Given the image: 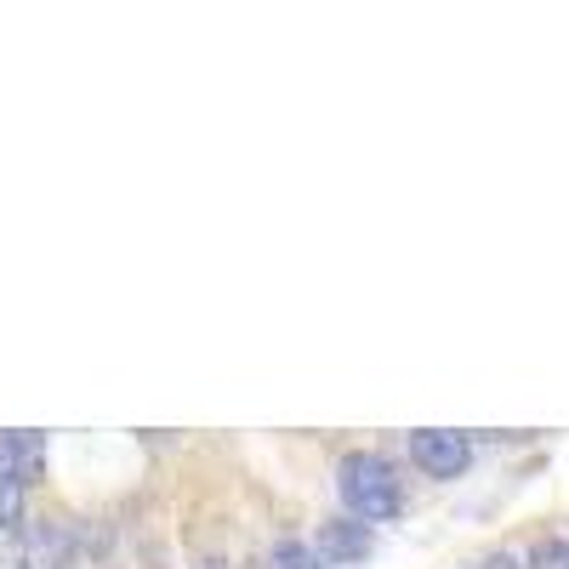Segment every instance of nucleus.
I'll return each mask as SVG.
<instances>
[{
    "instance_id": "nucleus-6",
    "label": "nucleus",
    "mask_w": 569,
    "mask_h": 569,
    "mask_svg": "<svg viewBox=\"0 0 569 569\" xmlns=\"http://www.w3.org/2000/svg\"><path fill=\"white\" fill-rule=\"evenodd\" d=\"M23 525V485L0 472V530H18Z\"/></svg>"
},
{
    "instance_id": "nucleus-5",
    "label": "nucleus",
    "mask_w": 569,
    "mask_h": 569,
    "mask_svg": "<svg viewBox=\"0 0 569 569\" xmlns=\"http://www.w3.org/2000/svg\"><path fill=\"white\" fill-rule=\"evenodd\" d=\"M273 569H330V563L313 552V541H297V536H291V541L273 547Z\"/></svg>"
},
{
    "instance_id": "nucleus-2",
    "label": "nucleus",
    "mask_w": 569,
    "mask_h": 569,
    "mask_svg": "<svg viewBox=\"0 0 569 569\" xmlns=\"http://www.w3.org/2000/svg\"><path fill=\"white\" fill-rule=\"evenodd\" d=\"M410 461L427 472V479H461L472 467V445L456 427H416L410 433Z\"/></svg>"
},
{
    "instance_id": "nucleus-3",
    "label": "nucleus",
    "mask_w": 569,
    "mask_h": 569,
    "mask_svg": "<svg viewBox=\"0 0 569 569\" xmlns=\"http://www.w3.org/2000/svg\"><path fill=\"white\" fill-rule=\"evenodd\" d=\"M46 467V439L40 433H0V472L18 485H34Z\"/></svg>"
},
{
    "instance_id": "nucleus-1",
    "label": "nucleus",
    "mask_w": 569,
    "mask_h": 569,
    "mask_svg": "<svg viewBox=\"0 0 569 569\" xmlns=\"http://www.w3.org/2000/svg\"><path fill=\"white\" fill-rule=\"evenodd\" d=\"M337 490H342V507L353 518H393L399 512V472L382 461V456H370V450H353L342 456L337 467Z\"/></svg>"
},
{
    "instance_id": "nucleus-4",
    "label": "nucleus",
    "mask_w": 569,
    "mask_h": 569,
    "mask_svg": "<svg viewBox=\"0 0 569 569\" xmlns=\"http://www.w3.org/2000/svg\"><path fill=\"white\" fill-rule=\"evenodd\" d=\"M313 552H319L325 563H365V558L376 552V536H370L365 525H325L319 541H313Z\"/></svg>"
},
{
    "instance_id": "nucleus-7",
    "label": "nucleus",
    "mask_w": 569,
    "mask_h": 569,
    "mask_svg": "<svg viewBox=\"0 0 569 569\" xmlns=\"http://www.w3.org/2000/svg\"><path fill=\"white\" fill-rule=\"evenodd\" d=\"M525 569H569V541H558V536L536 541L530 558H525Z\"/></svg>"
},
{
    "instance_id": "nucleus-9",
    "label": "nucleus",
    "mask_w": 569,
    "mask_h": 569,
    "mask_svg": "<svg viewBox=\"0 0 569 569\" xmlns=\"http://www.w3.org/2000/svg\"><path fill=\"white\" fill-rule=\"evenodd\" d=\"M194 569H228V563H222V558H200Z\"/></svg>"
},
{
    "instance_id": "nucleus-10",
    "label": "nucleus",
    "mask_w": 569,
    "mask_h": 569,
    "mask_svg": "<svg viewBox=\"0 0 569 569\" xmlns=\"http://www.w3.org/2000/svg\"><path fill=\"white\" fill-rule=\"evenodd\" d=\"M0 569H34V563H0Z\"/></svg>"
},
{
    "instance_id": "nucleus-8",
    "label": "nucleus",
    "mask_w": 569,
    "mask_h": 569,
    "mask_svg": "<svg viewBox=\"0 0 569 569\" xmlns=\"http://www.w3.org/2000/svg\"><path fill=\"white\" fill-rule=\"evenodd\" d=\"M485 569H518V558H512V552H490Z\"/></svg>"
}]
</instances>
